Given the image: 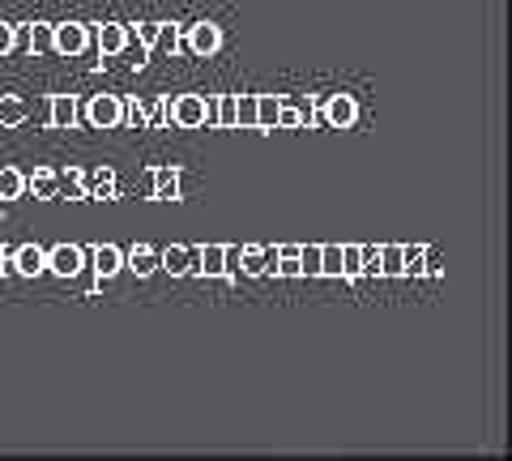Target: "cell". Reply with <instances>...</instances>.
<instances>
[{"mask_svg":"<svg viewBox=\"0 0 512 461\" xmlns=\"http://www.w3.org/2000/svg\"><path fill=\"white\" fill-rule=\"evenodd\" d=\"M235 129H256V94H235Z\"/></svg>","mask_w":512,"mask_h":461,"instance_id":"obj_27","label":"cell"},{"mask_svg":"<svg viewBox=\"0 0 512 461\" xmlns=\"http://www.w3.org/2000/svg\"><path fill=\"white\" fill-rule=\"evenodd\" d=\"M214 120H218V129H235V94H218Z\"/></svg>","mask_w":512,"mask_h":461,"instance_id":"obj_30","label":"cell"},{"mask_svg":"<svg viewBox=\"0 0 512 461\" xmlns=\"http://www.w3.org/2000/svg\"><path fill=\"white\" fill-rule=\"evenodd\" d=\"M120 124H128V129H150L141 99H120Z\"/></svg>","mask_w":512,"mask_h":461,"instance_id":"obj_26","label":"cell"},{"mask_svg":"<svg viewBox=\"0 0 512 461\" xmlns=\"http://www.w3.org/2000/svg\"><path fill=\"white\" fill-rule=\"evenodd\" d=\"M86 269V248H77V244H56V248H47V274H56V278H77Z\"/></svg>","mask_w":512,"mask_h":461,"instance_id":"obj_5","label":"cell"},{"mask_svg":"<svg viewBox=\"0 0 512 461\" xmlns=\"http://www.w3.org/2000/svg\"><path fill=\"white\" fill-rule=\"evenodd\" d=\"M26 47H30V52H52V26H47V22H30Z\"/></svg>","mask_w":512,"mask_h":461,"instance_id":"obj_29","label":"cell"},{"mask_svg":"<svg viewBox=\"0 0 512 461\" xmlns=\"http://www.w3.org/2000/svg\"><path fill=\"white\" fill-rule=\"evenodd\" d=\"M13 47H18V30H13L9 22H0V56H9Z\"/></svg>","mask_w":512,"mask_h":461,"instance_id":"obj_32","label":"cell"},{"mask_svg":"<svg viewBox=\"0 0 512 461\" xmlns=\"http://www.w3.org/2000/svg\"><path fill=\"white\" fill-rule=\"evenodd\" d=\"M128 43H133V30H128V26H120V22L94 26V47H99L103 56H120V52H128Z\"/></svg>","mask_w":512,"mask_h":461,"instance_id":"obj_11","label":"cell"},{"mask_svg":"<svg viewBox=\"0 0 512 461\" xmlns=\"http://www.w3.org/2000/svg\"><path fill=\"white\" fill-rule=\"evenodd\" d=\"M363 244H342V278H363Z\"/></svg>","mask_w":512,"mask_h":461,"instance_id":"obj_23","label":"cell"},{"mask_svg":"<svg viewBox=\"0 0 512 461\" xmlns=\"http://www.w3.org/2000/svg\"><path fill=\"white\" fill-rule=\"evenodd\" d=\"M90 129H120V94H94L90 103H77Z\"/></svg>","mask_w":512,"mask_h":461,"instance_id":"obj_4","label":"cell"},{"mask_svg":"<svg viewBox=\"0 0 512 461\" xmlns=\"http://www.w3.org/2000/svg\"><path fill=\"white\" fill-rule=\"evenodd\" d=\"M376 261H380V278H402V244L376 248Z\"/></svg>","mask_w":512,"mask_h":461,"instance_id":"obj_21","label":"cell"},{"mask_svg":"<svg viewBox=\"0 0 512 461\" xmlns=\"http://www.w3.org/2000/svg\"><path fill=\"white\" fill-rule=\"evenodd\" d=\"M90 43H94V26H86V22L52 26V52H60V56H82Z\"/></svg>","mask_w":512,"mask_h":461,"instance_id":"obj_2","label":"cell"},{"mask_svg":"<svg viewBox=\"0 0 512 461\" xmlns=\"http://www.w3.org/2000/svg\"><path fill=\"white\" fill-rule=\"evenodd\" d=\"M312 116H320L329 129H350L359 120V103L355 94H325V99H312Z\"/></svg>","mask_w":512,"mask_h":461,"instance_id":"obj_1","label":"cell"},{"mask_svg":"<svg viewBox=\"0 0 512 461\" xmlns=\"http://www.w3.org/2000/svg\"><path fill=\"white\" fill-rule=\"evenodd\" d=\"M201 124H205L201 94H180V99H171V129H201Z\"/></svg>","mask_w":512,"mask_h":461,"instance_id":"obj_8","label":"cell"},{"mask_svg":"<svg viewBox=\"0 0 512 461\" xmlns=\"http://www.w3.org/2000/svg\"><path fill=\"white\" fill-rule=\"evenodd\" d=\"M0 274H9V248L0 244Z\"/></svg>","mask_w":512,"mask_h":461,"instance_id":"obj_33","label":"cell"},{"mask_svg":"<svg viewBox=\"0 0 512 461\" xmlns=\"http://www.w3.org/2000/svg\"><path fill=\"white\" fill-rule=\"evenodd\" d=\"M9 269H13V274H22V278H39V274H47V248H39V244L13 248V252H9Z\"/></svg>","mask_w":512,"mask_h":461,"instance_id":"obj_9","label":"cell"},{"mask_svg":"<svg viewBox=\"0 0 512 461\" xmlns=\"http://www.w3.org/2000/svg\"><path fill=\"white\" fill-rule=\"evenodd\" d=\"M278 103H282V94H256V129H261V133L274 129Z\"/></svg>","mask_w":512,"mask_h":461,"instance_id":"obj_20","label":"cell"},{"mask_svg":"<svg viewBox=\"0 0 512 461\" xmlns=\"http://www.w3.org/2000/svg\"><path fill=\"white\" fill-rule=\"evenodd\" d=\"M180 47H184V52H192V56H214L218 47H222V26H214V22H192L188 35L180 39Z\"/></svg>","mask_w":512,"mask_h":461,"instance_id":"obj_6","label":"cell"},{"mask_svg":"<svg viewBox=\"0 0 512 461\" xmlns=\"http://www.w3.org/2000/svg\"><path fill=\"white\" fill-rule=\"evenodd\" d=\"M299 278H320V244H299Z\"/></svg>","mask_w":512,"mask_h":461,"instance_id":"obj_28","label":"cell"},{"mask_svg":"<svg viewBox=\"0 0 512 461\" xmlns=\"http://www.w3.org/2000/svg\"><path fill=\"white\" fill-rule=\"evenodd\" d=\"M26 193V176L18 167H0V201H18Z\"/></svg>","mask_w":512,"mask_h":461,"instance_id":"obj_22","label":"cell"},{"mask_svg":"<svg viewBox=\"0 0 512 461\" xmlns=\"http://www.w3.org/2000/svg\"><path fill=\"white\" fill-rule=\"evenodd\" d=\"M150 184H154V201H180V167H154L150 171Z\"/></svg>","mask_w":512,"mask_h":461,"instance_id":"obj_15","label":"cell"},{"mask_svg":"<svg viewBox=\"0 0 512 461\" xmlns=\"http://www.w3.org/2000/svg\"><path fill=\"white\" fill-rule=\"evenodd\" d=\"M154 35H158V22H137V30H133V39L146 47V52L154 47Z\"/></svg>","mask_w":512,"mask_h":461,"instance_id":"obj_31","label":"cell"},{"mask_svg":"<svg viewBox=\"0 0 512 461\" xmlns=\"http://www.w3.org/2000/svg\"><path fill=\"white\" fill-rule=\"evenodd\" d=\"M197 261H201V244H192V248L171 244V248H163V269L171 278H192L197 274Z\"/></svg>","mask_w":512,"mask_h":461,"instance_id":"obj_10","label":"cell"},{"mask_svg":"<svg viewBox=\"0 0 512 461\" xmlns=\"http://www.w3.org/2000/svg\"><path fill=\"white\" fill-rule=\"evenodd\" d=\"M47 120H52V129H73V124L82 120V111H77L73 94H56V99L47 103Z\"/></svg>","mask_w":512,"mask_h":461,"instance_id":"obj_16","label":"cell"},{"mask_svg":"<svg viewBox=\"0 0 512 461\" xmlns=\"http://www.w3.org/2000/svg\"><path fill=\"white\" fill-rule=\"evenodd\" d=\"M320 278H342V244H320Z\"/></svg>","mask_w":512,"mask_h":461,"instance_id":"obj_24","label":"cell"},{"mask_svg":"<svg viewBox=\"0 0 512 461\" xmlns=\"http://www.w3.org/2000/svg\"><path fill=\"white\" fill-rule=\"evenodd\" d=\"M124 269H133L137 278H150V274L163 269V252L150 248V244H133V248L124 252Z\"/></svg>","mask_w":512,"mask_h":461,"instance_id":"obj_12","label":"cell"},{"mask_svg":"<svg viewBox=\"0 0 512 461\" xmlns=\"http://www.w3.org/2000/svg\"><path fill=\"white\" fill-rule=\"evenodd\" d=\"M86 261H94V274H99V278H116L124 269V252L116 244H99V248L86 252Z\"/></svg>","mask_w":512,"mask_h":461,"instance_id":"obj_14","label":"cell"},{"mask_svg":"<svg viewBox=\"0 0 512 461\" xmlns=\"http://www.w3.org/2000/svg\"><path fill=\"white\" fill-rule=\"evenodd\" d=\"M150 52H180V26L175 22H158V35H154V47Z\"/></svg>","mask_w":512,"mask_h":461,"instance_id":"obj_25","label":"cell"},{"mask_svg":"<svg viewBox=\"0 0 512 461\" xmlns=\"http://www.w3.org/2000/svg\"><path fill=\"white\" fill-rule=\"evenodd\" d=\"M26 188H30V193H35L39 201H52L56 188H60V171H56V167H35V171L26 176Z\"/></svg>","mask_w":512,"mask_h":461,"instance_id":"obj_18","label":"cell"},{"mask_svg":"<svg viewBox=\"0 0 512 461\" xmlns=\"http://www.w3.org/2000/svg\"><path fill=\"white\" fill-rule=\"evenodd\" d=\"M30 107L18 99V94H0V129H18V124H26Z\"/></svg>","mask_w":512,"mask_h":461,"instance_id":"obj_19","label":"cell"},{"mask_svg":"<svg viewBox=\"0 0 512 461\" xmlns=\"http://www.w3.org/2000/svg\"><path fill=\"white\" fill-rule=\"evenodd\" d=\"M227 248L231 244H201L197 274H205V278H227Z\"/></svg>","mask_w":512,"mask_h":461,"instance_id":"obj_17","label":"cell"},{"mask_svg":"<svg viewBox=\"0 0 512 461\" xmlns=\"http://www.w3.org/2000/svg\"><path fill=\"white\" fill-rule=\"evenodd\" d=\"M308 120H312V99H303V94H282L274 129H308Z\"/></svg>","mask_w":512,"mask_h":461,"instance_id":"obj_7","label":"cell"},{"mask_svg":"<svg viewBox=\"0 0 512 461\" xmlns=\"http://www.w3.org/2000/svg\"><path fill=\"white\" fill-rule=\"evenodd\" d=\"M278 261V248H265V244H244L235 248V278H265L269 269H274Z\"/></svg>","mask_w":512,"mask_h":461,"instance_id":"obj_3","label":"cell"},{"mask_svg":"<svg viewBox=\"0 0 512 461\" xmlns=\"http://www.w3.org/2000/svg\"><path fill=\"white\" fill-rule=\"evenodd\" d=\"M82 193L90 201H116V171H111V167L86 171V176H82Z\"/></svg>","mask_w":512,"mask_h":461,"instance_id":"obj_13","label":"cell"}]
</instances>
